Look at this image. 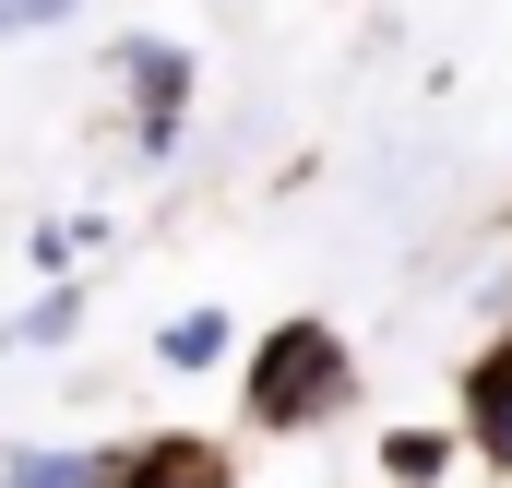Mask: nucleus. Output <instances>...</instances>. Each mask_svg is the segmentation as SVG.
I'll return each mask as SVG.
<instances>
[{
    "mask_svg": "<svg viewBox=\"0 0 512 488\" xmlns=\"http://www.w3.org/2000/svg\"><path fill=\"white\" fill-rule=\"evenodd\" d=\"M239 429L251 441H322L346 405H358V346H346V322H322V310H286V322H262L239 334Z\"/></svg>",
    "mask_w": 512,
    "mask_h": 488,
    "instance_id": "nucleus-1",
    "label": "nucleus"
},
{
    "mask_svg": "<svg viewBox=\"0 0 512 488\" xmlns=\"http://www.w3.org/2000/svg\"><path fill=\"white\" fill-rule=\"evenodd\" d=\"M453 441H465V465L512 477V322L465 358V381H453Z\"/></svg>",
    "mask_w": 512,
    "mask_h": 488,
    "instance_id": "nucleus-4",
    "label": "nucleus"
},
{
    "mask_svg": "<svg viewBox=\"0 0 512 488\" xmlns=\"http://www.w3.org/2000/svg\"><path fill=\"white\" fill-rule=\"evenodd\" d=\"M370 488H382V477H370Z\"/></svg>",
    "mask_w": 512,
    "mask_h": 488,
    "instance_id": "nucleus-11",
    "label": "nucleus"
},
{
    "mask_svg": "<svg viewBox=\"0 0 512 488\" xmlns=\"http://www.w3.org/2000/svg\"><path fill=\"white\" fill-rule=\"evenodd\" d=\"M108 488H239V441H215V429H131V441H108Z\"/></svg>",
    "mask_w": 512,
    "mask_h": 488,
    "instance_id": "nucleus-3",
    "label": "nucleus"
},
{
    "mask_svg": "<svg viewBox=\"0 0 512 488\" xmlns=\"http://www.w3.org/2000/svg\"><path fill=\"white\" fill-rule=\"evenodd\" d=\"M0 488H108V441H12Z\"/></svg>",
    "mask_w": 512,
    "mask_h": 488,
    "instance_id": "nucleus-8",
    "label": "nucleus"
},
{
    "mask_svg": "<svg viewBox=\"0 0 512 488\" xmlns=\"http://www.w3.org/2000/svg\"><path fill=\"white\" fill-rule=\"evenodd\" d=\"M453 465H465L453 417H393V429H382V488H441Z\"/></svg>",
    "mask_w": 512,
    "mask_h": 488,
    "instance_id": "nucleus-7",
    "label": "nucleus"
},
{
    "mask_svg": "<svg viewBox=\"0 0 512 488\" xmlns=\"http://www.w3.org/2000/svg\"><path fill=\"white\" fill-rule=\"evenodd\" d=\"M84 0H0V36H48V24H72Z\"/></svg>",
    "mask_w": 512,
    "mask_h": 488,
    "instance_id": "nucleus-10",
    "label": "nucleus"
},
{
    "mask_svg": "<svg viewBox=\"0 0 512 488\" xmlns=\"http://www.w3.org/2000/svg\"><path fill=\"white\" fill-rule=\"evenodd\" d=\"M227 358H239V310H227V298H191V310L155 322V369H167V381H215Z\"/></svg>",
    "mask_w": 512,
    "mask_h": 488,
    "instance_id": "nucleus-5",
    "label": "nucleus"
},
{
    "mask_svg": "<svg viewBox=\"0 0 512 488\" xmlns=\"http://www.w3.org/2000/svg\"><path fill=\"white\" fill-rule=\"evenodd\" d=\"M96 239H108V215H36V227H24V262H36V274H72Z\"/></svg>",
    "mask_w": 512,
    "mask_h": 488,
    "instance_id": "nucleus-9",
    "label": "nucleus"
},
{
    "mask_svg": "<svg viewBox=\"0 0 512 488\" xmlns=\"http://www.w3.org/2000/svg\"><path fill=\"white\" fill-rule=\"evenodd\" d=\"M108 72H120L131 155H143V167H167V155L191 143V96H203V60H191V36H167V24H131L120 48H108Z\"/></svg>",
    "mask_w": 512,
    "mask_h": 488,
    "instance_id": "nucleus-2",
    "label": "nucleus"
},
{
    "mask_svg": "<svg viewBox=\"0 0 512 488\" xmlns=\"http://www.w3.org/2000/svg\"><path fill=\"white\" fill-rule=\"evenodd\" d=\"M84 310H96V298H84L72 274H36V298L0 322V346H12V358H60V346L84 334Z\"/></svg>",
    "mask_w": 512,
    "mask_h": 488,
    "instance_id": "nucleus-6",
    "label": "nucleus"
}]
</instances>
